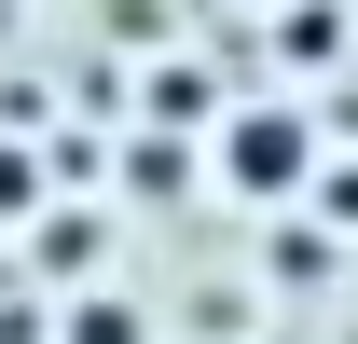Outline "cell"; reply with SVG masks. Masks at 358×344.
Segmentation results:
<instances>
[{
  "label": "cell",
  "mask_w": 358,
  "mask_h": 344,
  "mask_svg": "<svg viewBox=\"0 0 358 344\" xmlns=\"http://www.w3.org/2000/svg\"><path fill=\"white\" fill-rule=\"evenodd\" d=\"M221 179L262 193V207H289V193L317 179V124H303V110H234V124H221Z\"/></svg>",
  "instance_id": "1"
}]
</instances>
